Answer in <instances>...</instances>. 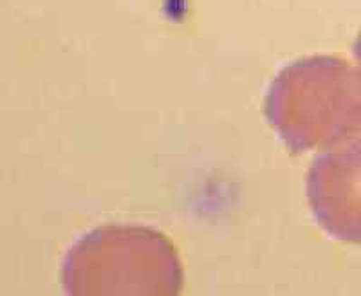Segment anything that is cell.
<instances>
[{"mask_svg":"<svg viewBox=\"0 0 361 296\" xmlns=\"http://www.w3.org/2000/svg\"><path fill=\"white\" fill-rule=\"evenodd\" d=\"M266 118L293 152L331 148L361 127V73L338 56L283 67L269 87Z\"/></svg>","mask_w":361,"mask_h":296,"instance_id":"7a4b0ae2","label":"cell"},{"mask_svg":"<svg viewBox=\"0 0 361 296\" xmlns=\"http://www.w3.org/2000/svg\"><path fill=\"white\" fill-rule=\"evenodd\" d=\"M67 296H180L185 273L172 240L135 224L83 235L62 266Z\"/></svg>","mask_w":361,"mask_h":296,"instance_id":"6da1fadb","label":"cell"},{"mask_svg":"<svg viewBox=\"0 0 361 296\" xmlns=\"http://www.w3.org/2000/svg\"><path fill=\"white\" fill-rule=\"evenodd\" d=\"M307 199L331 237L361 244V130L316 157L307 173Z\"/></svg>","mask_w":361,"mask_h":296,"instance_id":"3957f363","label":"cell"},{"mask_svg":"<svg viewBox=\"0 0 361 296\" xmlns=\"http://www.w3.org/2000/svg\"><path fill=\"white\" fill-rule=\"evenodd\" d=\"M354 54H356L357 66H360V73H361V31H360V35H357L356 44H354Z\"/></svg>","mask_w":361,"mask_h":296,"instance_id":"277c9868","label":"cell"}]
</instances>
